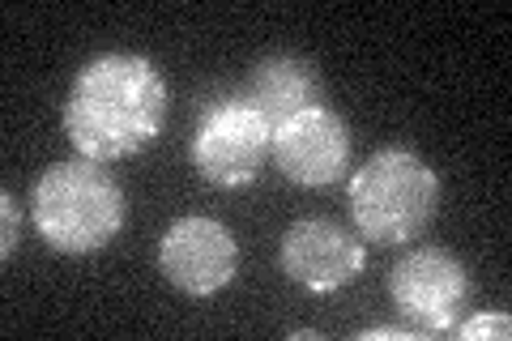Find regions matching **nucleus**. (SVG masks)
Returning a JSON list of instances; mask_svg holds the SVG:
<instances>
[{
  "label": "nucleus",
  "instance_id": "nucleus-12",
  "mask_svg": "<svg viewBox=\"0 0 512 341\" xmlns=\"http://www.w3.org/2000/svg\"><path fill=\"white\" fill-rule=\"evenodd\" d=\"M423 337L419 329H393V324H380V329H363L359 341H414Z\"/></svg>",
  "mask_w": 512,
  "mask_h": 341
},
{
  "label": "nucleus",
  "instance_id": "nucleus-4",
  "mask_svg": "<svg viewBox=\"0 0 512 341\" xmlns=\"http://www.w3.org/2000/svg\"><path fill=\"white\" fill-rule=\"evenodd\" d=\"M274 128L261 120L244 94L210 103L192 133V167L214 188H248L269 162Z\"/></svg>",
  "mask_w": 512,
  "mask_h": 341
},
{
  "label": "nucleus",
  "instance_id": "nucleus-9",
  "mask_svg": "<svg viewBox=\"0 0 512 341\" xmlns=\"http://www.w3.org/2000/svg\"><path fill=\"white\" fill-rule=\"evenodd\" d=\"M244 99L261 111L269 128H278L299 111L325 107V81H320L316 64L303 56H265L248 77Z\"/></svg>",
  "mask_w": 512,
  "mask_h": 341
},
{
  "label": "nucleus",
  "instance_id": "nucleus-1",
  "mask_svg": "<svg viewBox=\"0 0 512 341\" xmlns=\"http://www.w3.org/2000/svg\"><path fill=\"white\" fill-rule=\"evenodd\" d=\"M171 111L167 77L137 52H103L77 69L64 99V137L77 158L120 162L158 141Z\"/></svg>",
  "mask_w": 512,
  "mask_h": 341
},
{
  "label": "nucleus",
  "instance_id": "nucleus-5",
  "mask_svg": "<svg viewBox=\"0 0 512 341\" xmlns=\"http://www.w3.org/2000/svg\"><path fill=\"white\" fill-rule=\"evenodd\" d=\"M384 286H389L393 312L402 316L410 329H419L423 337L453 329L461 307H466L474 295L470 269L444 248L406 252L402 261L389 269V282Z\"/></svg>",
  "mask_w": 512,
  "mask_h": 341
},
{
  "label": "nucleus",
  "instance_id": "nucleus-7",
  "mask_svg": "<svg viewBox=\"0 0 512 341\" xmlns=\"http://www.w3.org/2000/svg\"><path fill=\"white\" fill-rule=\"evenodd\" d=\"M278 265L308 295H338L367 265L363 239L329 218H303L278 243Z\"/></svg>",
  "mask_w": 512,
  "mask_h": 341
},
{
  "label": "nucleus",
  "instance_id": "nucleus-10",
  "mask_svg": "<svg viewBox=\"0 0 512 341\" xmlns=\"http://www.w3.org/2000/svg\"><path fill=\"white\" fill-rule=\"evenodd\" d=\"M457 337L461 341H483V337L508 341L512 337V316L508 312H483V316H474L466 324H457Z\"/></svg>",
  "mask_w": 512,
  "mask_h": 341
},
{
  "label": "nucleus",
  "instance_id": "nucleus-6",
  "mask_svg": "<svg viewBox=\"0 0 512 341\" xmlns=\"http://www.w3.org/2000/svg\"><path fill=\"white\" fill-rule=\"evenodd\" d=\"M158 273L188 299H214L239 273V243L218 218H175L158 239Z\"/></svg>",
  "mask_w": 512,
  "mask_h": 341
},
{
  "label": "nucleus",
  "instance_id": "nucleus-2",
  "mask_svg": "<svg viewBox=\"0 0 512 341\" xmlns=\"http://www.w3.org/2000/svg\"><path fill=\"white\" fill-rule=\"evenodd\" d=\"M30 214L43 243L64 256L103 252L111 239L124 231L128 201L120 184L103 171V162L69 158L52 162L30 192Z\"/></svg>",
  "mask_w": 512,
  "mask_h": 341
},
{
  "label": "nucleus",
  "instance_id": "nucleus-8",
  "mask_svg": "<svg viewBox=\"0 0 512 341\" xmlns=\"http://www.w3.org/2000/svg\"><path fill=\"white\" fill-rule=\"evenodd\" d=\"M269 158L299 188L338 184L350 171V128L333 107L299 111V116L274 128Z\"/></svg>",
  "mask_w": 512,
  "mask_h": 341
},
{
  "label": "nucleus",
  "instance_id": "nucleus-3",
  "mask_svg": "<svg viewBox=\"0 0 512 341\" xmlns=\"http://www.w3.org/2000/svg\"><path fill=\"white\" fill-rule=\"evenodd\" d=\"M440 209V175L414 150H380L350 175V218L376 248L414 243Z\"/></svg>",
  "mask_w": 512,
  "mask_h": 341
},
{
  "label": "nucleus",
  "instance_id": "nucleus-11",
  "mask_svg": "<svg viewBox=\"0 0 512 341\" xmlns=\"http://www.w3.org/2000/svg\"><path fill=\"white\" fill-rule=\"evenodd\" d=\"M0 261H13V252H18V205H13V192H0Z\"/></svg>",
  "mask_w": 512,
  "mask_h": 341
}]
</instances>
